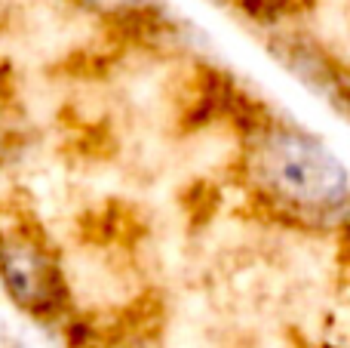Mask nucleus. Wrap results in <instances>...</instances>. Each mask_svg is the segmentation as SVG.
<instances>
[{
	"instance_id": "obj_2",
	"label": "nucleus",
	"mask_w": 350,
	"mask_h": 348,
	"mask_svg": "<svg viewBox=\"0 0 350 348\" xmlns=\"http://www.w3.org/2000/svg\"><path fill=\"white\" fill-rule=\"evenodd\" d=\"M0 293L43 327H62L77 312V290L59 247L16 207H0Z\"/></svg>"
},
{
	"instance_id": "obj_6",
	"label": "nucleus",
	"mask_w": 350,
	"mask_h": 348,
	"mask_svg": "<svg viewBox=\"0 0 350 348\" xmlns=\"http://www.w3.org/2000/svg\"><path fill=\"white\" fill-rule=\"evenodd\" d=\"M341 234V244H345V253H347V262H350V225L345 228V232H338Z\"/></svg>"
},
{
	"instance_id": "obj_4",
	"label": "nucleus",
	"mask_w": 350,
	"mask_h": 348,
	"mask_svg": "<svg viewBox=\"0 0 350 348\" xmlns=\"http://www.w3.org/2000/svg\"><path fill=\"white\" fill-rule=\"evenodd\" d=\"M243 25L255 28L261 37L308 22L317 0H221Z\"/></svg>"
},
{
	"instance_id": "obj_1",
	"label": "nucleus",
	"mask_w": 350,
	"mask_h": 348,
	"mask_svg": "<svg viewBox=\"0 0 350 348\" xmlns=\"http://www.w3.org/2000/svg\"><path fill=\"white\" fill-rule=\"evenodd\" d=\"M237 179L258 216L298 232L350 225V164L326 136L267 111L237 139Z\"/></svg>"
},
{
	"instance_id": "obj_5",
	"label": "nucleus",
	"mask_w": 350,
	"mask_h": 348,
	"mask_svg": "<svg viewBox=\"0 0 350 348\" xmlns=\"http://www.w3.org/2000/svg\"><path fill=\"white\" fill-rule=\"evenodd\" d=\"M90 348H148L142 343L135 333H126V330H117V327H105L102 336L96 339Z\"/></svg>"
},
{
	"instance_id": "obj_3",
	"label": "nucleus",
	"mask_w": 350,
	"mask_h": 348,
	"mask_svg": "<svg viewBox=\"0 0 350 348\" xmlns=\"http://www.w3.org/2000/svg\"><path fill=\"white\" fill-rule=\"evenodd\" d=\"M80 16L108 28L111 37L133 47H160L175 34L166 0H65Z\"/></svg>"
}]
</instances>
